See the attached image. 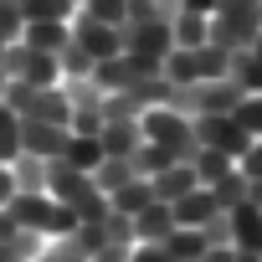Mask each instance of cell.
I'll list each match as a JSON object with an SVG mask.
<instances>
[{
    "label": "cell",
    "instance_id": "6da1fadb",
    "mask_svg": "<svg viewBox=\"0 0 262 262\" xmlns=\"http://www.w3.org/2000/svg\"><path fill=\"white\" fill-rule=\"evenodd\" d=\"M6 216L21 226V231H36V236H67L77 226L72 206L67 201H52L47 190H16L6 201Z\"/></svg>",
    "mask_w": 262,
    "mask_h": 262
},
{
    "label": "cell",
    "instance_id": "7a4b0ae2",
    "mask_svg": "<svg viewBox=\"0 0 262 262\" xmlns=\"http://www.w3.org/2000/svg\"><path fill=\"white\" fill-rule=\"evenodd\" d=\"M262 36V0H221V6L206 16V41L242 52Z\"/></svg>",
    "mask_w": 262,
    "mask_h": 262
},
{
    "label": "cell",
    "instance_id": "3957f363",
    "mask_svg": "<svg viewBox=\"0 0 262 262\" xmlns=\"http://www.w3.org/2000/svg\"><path fill=\"white\" fill-rule=\"evenodd\" d=\"M242 98H247V93H242L231 77H206V82H170L165 108H175V113H185V118H195V113H236Z\"/></svg>",
    "mask_w": 262,
    "mask_h": 262
},
{
    "label": "cell",
    "instance_id": "277c9868",
    "mask_svg": "<svg viewBox=\"0 0 262 262\" xmlns=\"http://www.w3.org/2000/svg\"><path fill=\"white\" fill-rule=\"evenodd\" d=\"M139 128H144V139H155L160 149H170V155H175V165H190V160L201 155L190 118H185V113H175V108H149V113L139 118Z\"/></svg>",
    "mask_w": 262,
    "mask_h": 262
},
{
    "label": "cell",
    "instance_id": "5b68a950",
    "mask_svg": "<svg viewBox=\"0 0 262 262\" xmlns=\"http://www.w3.org/2000/svg\"><path fill=\"white\" fill-rule=\"evenodd\" d=\"M231 72V52L216 47V41H201V47H175L165 57V77L170 82H206V77H226Z\"/></svg>",
    "mask_w": 262,
    "mask_h": 262
},
{
    "label": "cell",
    "instance_id": "8992f818",
    "mask_svg": "<svg viewBox=\"0 0 262 262\" xmlns=\"http://www.w3.org/2000/svg\"><path fill=\"white\" fill-rule=\"evenodd\" d=\"M149 77H165V62H155V57H139V52H118V57H103V62H93V82H98L103 93L134 88V82H149Z\"/></svg>",
    "mask_w": 262,
    "mask_h": 262
},
{
    "label": "cell",
    "instance_id": "52a82bcc",
    "mask_svg": "<svg viewBox=\"0 0 262 262\" xmlns=\"http://www.w3.org/2000/svg\"><path fill=\"white\" fill-rule=\"evenodd\" d=\"M190 128H195V144H201V149H221V155H231V160H242V155L252 149V134H247L231 113H195Z\"/></svg>",
    "mask_w": 262,
    "mask_h": 262
},
{
    "label": "cell",
    "instance_id": "ba28073f",
    "mask_svg": "<svg viewBox=\"0 0 262 262\" xmlns=\"http://www.w3.org/2000/svg\"><path fill=\"white\" fill-rule=\"evenodd\" d=\"M165 98H170V77L118 88V93H103V118H144L149 108H165Z\"/></svg>",
    "mask_w": 262,
    "mask_h": 262
},
{
    "label": "cell",
    "instance_id": "9c48e42d",
    "mask_svg": "<svg viewBox=\"0 0 262 262\" xmlns=\"http://www.w3.org/2000/svg\"><path fill=\"white\" fill-rule=\"evenodd\" d=\"M118 36H123V52H139V57H155V62H165V57L175 52V31H170V21L118 26Z\"/></svg>",
    "mask_w": 262,
    "mask_h": 262
},
{
    "label": "cell",
    "instance_id": "30bf717a",
    "mask_svg": "<svg viewBox=\"0 0 262 262\" xmlns=\"http://www.w3.org/2000/svg\"><path fill=\"white\" fill-rule=\"evenodd\" d=\"M72 41L93 57V62H103V57H118L123 52V36H118V26H108V21H93V16H82L77 11V21H72Z\"/></svg>",
    "mask_w": 262,
    "mask_h": 262
},
{
    "label": "cell",
    "instance_id": "8fae6325",
    "mask_svg": "<svg viewBox=\"0 0 262 262\" xmlns=\"http://www.w3.org/2000/svg\"><path fill=\"white\" fill-rule=\"evenodd\" d=\"M72 139V128L62 123H36V118H21V155H36V160H62Z\"/></svg>",
    "mask_w": 262,
    "mask_h": 262
},
{
    "label": "cell",
    "instance_id": "7c38bea8",
    "mask_svg": "<svg viewBox=\"0 0 262 262\" xmlns=\"http://www.w3.org/2000/svg\"><path fill=\"white\" fill-rule=\"evenodd\" d=\"M98 144H103V160H128L144 144V128H139V118H108Z\"/></svg>",
    "mask_w": 262,
    "mask_h": 262
},
{
    "label": "cell",
    "instance_id": "4fadbf2b",
    "mask_svg": "<svg viewBox=\"0 0 262 262\" xmlns=\"http://www.w3.org/2000/svg\"><path fill=\"white\" fill-rule=\"evenodd\" d=\"M231 247L236 252H262V206H252V201L231 206Z\"/></svg>",
    "mask_w": 262,
    "mask_h": 262
},
{
    "label": "cell",
    "instance_id": "5bb4252c",
    "mask_svg": "<svg viewBox=\"0 0 262 262\" xmlns=\"http://www.w3.org/2000/svg\"><path fill=\"white\" fill-rule=\"evenodd\" d=\"M21 41L57 57V52L72 41V21H26V26H21Z\"/></svg>",
    "mask_w": 262,
    "mask_h": 262
},
{
    "label": "cell",
    "instance_id": "9a60e30c",
    "mask_svg": "<svg viewBox=\"0 0 262 262\" xmlns=\"http://www.w3.org/2000/svg\"><path fill=\"white\" fill-rule=\"evenodd\" d=\"M88 185H93V175L72 170L67 160H47V195H52V201H72V195H82Z\"/></svg>",
    "mask_w": 262,
    "mask_h": 262
},
{
    "label": "cell",
    "instance_id": "2e32d148",
    "mask_svg": "<svg viewBox=\"0 0 262 262\" xmlns=\"http://www.w3.org/2000/svg\"><path fill=\"white\" fill-rule=\"evenodd\" d=\"M170 231H175V211H170L165 201H149V206L134 216V247H139V242H165Z\"/></svg>",
    "mask_w": 262,
    "mask_h": 262
},
{
    "label": "cell",
    "instance_id": "e0dca14e",
    "mask_svg": "<svg viewBox=\"0 0 262 262\" xmlns=\"http://www.w3.org/2000/svg\"><path fill=\"white\" fill-rule=\"evenodd\" d=\"M149 190H155V201L175 206L180 195H190V190H195V170H190V165H170V170H160V175L149 180Z\"/></svg>",
    "mask_w": 262,
    "mask_h": 262
},
{
    "label": "cell",
    "instance_id": "ac0fdd59",
    "mask_svg": "<svg viewBox=\"0 0 262 262\" xmlns=\"http://www.w3.org/2000/svg\"><path fill=\"white\" fill-rule=\"evenodd\" d=\"M170 211H175V226H206V221L216 216V201H211V190H206V185H195V190H190V195H180Z\"/></svg>",
    "mask_w": 262,
    "mask_h": 262
},
{
    "label": "cell",
    "instance_id": "d6986e66",
    "mask_svg": "<svg viewBox=\"0 0 262 262\" xmlns=\"http://www.w3.org/2000/svg\"><path fill=\"white\" fill-rule=\"evenodd\" d=\"M226 77H231V82H236L247 98H252V93H262V57H257L252 47L231 52V72H226Z\"/></svg>",
    "mask_w": 262,
    "mask_h": 262
},
{
    "label": "cell",
    "instance_id": "ffe728a7",
    "mask_svg": "<svg viewBox=\"0 0 262 262\" xmlns=\"http://www.w3.org/2000/svg\"><path fill=\"white\" fill-rule=\"evenodd\" d=\"M149 201H155V190H149V180H144V175H139V180H128V185H118V190L108 195V206H113L118 216H139Z\"/></svg>",
    "mask_w": 262,
    "mask_h": 262
},
{
    "label": "cell",
    "instance_id": "44dd1931",
    "mask_svg": "<svg viewBox=\"0 0 262 262\" xmlns=\"http://www.w3.org/2000/svg\"><path fill=\"white\" fill-rule=\"evenodd\" d=\"M62 160H67L72 170L93 175V170L103 165V144H98V139H88V134H72V139H67V149H62Z\"/></svg>",
    "mask_w": 262,
    "mask_h": 262
},
{
    "label": "cell",
    "instance_id": "7402d4cb",
    "mask_svg": "<svg viewBox=\"0 0 262 262\" xmlns=\"http://www.w3.org/2000/svg\"><path fill=\"white\" fill-rule=\"evenodd\" d=\"M170 257H180V262H195V257H206V236H201V226H175L165 242H160Z\"/></svg>",
    "mask_w": 262,
    "mask_h": 262
},
{
    "label": "cell",
    "instance_id": "603a6c76",
    "mask_svg": "<svg viewBox=\"0 0 262 262\" xmlns=\"http://www.w3.org/2000/svg\"><path fill=\"white\" fill-rule=\"evenodd\" d=\"M190 170H195V185H216L221 175H231V170H236V160H231V155H221V149H201V155L190 160Z\"/></svg>",
    "mask_w": 262,
    "mask_h": 262
},
{
    "label": "cell",
    "instance_id": "cb8c5ba5",
    "mask_svg": "<svg viewBox=\"0 0 262 262\" xmlns=\"http://www.w3.org/2000/svg\"><path fill=\"white\" fill-rule=\"evenodd\" d=\"M128 160H134V175H144V180H155L160 170H170V165H175V155H170V149H160L155 139H144Z\"/></svg>",
    "mask_w": 262,
    "mask_h": 262
},
{
    "label": "cell",
    "instance_id": "d4e9b609",
    "mask_svg": "<svg viewBox=\"0 0 262 262\" xmlns=\"http://www.w3.org/2000/svg\"><path fill=\"white\" fill-rule=\"evenodd\" d=\"M11 180H16V190H47V160L16 155L11 160Z\"/></svg>",
    "mask_w": 262,
    "mask_h": 262
},
{
    "label": "cell",
    "instance_id": "484cf974",
    "mask_svg": "<svg viewBox=\"0 0 262 262\" xmlns=\"http://www.w3.org/2000/svg\"><path fill=\"white\" fill-rule=\"evenodd\" d=\"M128 180H139V175H134V160H103V165L93 170V185H98L103 195H113V190L128 185Z\"/></svg>",
    "mask_w": 262,
    "mask_h": 262
},
{
    "label": "cell",
    "instance_id": "4316f807",
    "mask_svg": "<svg viewBox=\"0 0 262 262\" xmlns=\"http://www.w3.org/2000/svg\"><path fill=\"white\" fill-rule=\"evenodd\" d=\"M211 190V201H216V211H231V206H242L247 201V175L242 170H231V175H221L216 185H206Z\"/></svg>",
    "mask_w": 262,
    "mask_h": 262
},
{
    "label": "cell",
    "instance_id": "83f0119b",
    "mask_svg": "<svg viewBox=\"0 0 262 262\" xmlns=\"http://www.w3.org/2000/svg\"><path fill=\"white\" fill-rule=\"evenodd\" d=\"M77 0H21V16L26 21H72Z\"/></svg>",
    "mask_w": 262,
    "mask_h": 262
},
{
    "label": "cell",
    "instance_id": "f1b7e54d",
    "mask_svg": "<svg viewBox=\"0 0 262 262\" xmlns=\"http://www.w3.org/2000/svg\"><path fill=\"white\" fill-rule=\"evenodd\" d=\"M67 206H72V216H77V221H103V216L113 211V206H108V195H103L98 185H88V190H82V195H72Z\"/></svg>",
    "mask_w": 262,
    "mask_h": 262
},
{
    "label": "cell",
    "instance_id": "f546056e",
    "mask_svg": "<svg viewBox=\"0 0 262 262\" xmlns=\"http://www.w3.org/2000/svg\"><path fill=\"white\" fill-rule=\"evenodd\" d=\"M16 155H21V118L0 103V165H11Z\"/></svg>",
    "mask_w": 262,
    "mask_h": 262
},
{
    "label": "cell",
    "instance_id": "4dcf8cb0",
    "mask_svg": "<svg viewBox=\"0 0 262 262\" xmlns=\"http://www.w3.org/2000/svg\"><path fill=\"white\" fill-rule=\"evenodd\" d=\"M170 31H175V47H201V41H206V16L180 11V16L170 21Z\"/></svg>",
    "mask_w": 262,
    "mask_h": 262
},
{
    "label": "cell",
    "instance_id": "1f68e13d",
    "mask_svg": "<svg viewBox=\"0 0 262 262\" xmlns=\"http://www.w3.org/2000/svg\"><path fill=\"white\" fill-rule=\"evenodd\" d=\"M57 67H62V77H93V57H88L77 41H67V47L57 52Z\"/></svg>",
    "mask_w": 262,
    "mask_h": 262
},
{
    "label": "cell",
    "instance_id": "d6a6232c",
    "mask_svg": "<svg viewBox=\"0 0 262 262\" xmlns=\"http://www.w3.org/2000/svg\"><path fill=\"white\" fill-rule=\"evenodd\" d=\"M103 123H108V118H103V103H88V108H72V123H67V128H72V134L98 139V134H103Z\"/></svg>",
    "mask_w": 262,
    "mask_h": 262
},
{
    "label": "cell",
    "instance_id": "836d02e7",
    "mask_svg": "<svg viewBox=\"0 0 262 262\" xmlns=\"http://www.w3.org/2000/svg\"><path fill=\"white\" fill-rule=\"evenodd\" d=\"M231 118H236V123L247 128V134H252V139H262V93H252V98H242Z\"/></svg>",
    "mask_w": 262,
    "mask_h": 262
},
{
    "label": "cell",
    "instance_id": "e575fe53",
    "mask_svg": "<svg viewBox=\"0 0 262 262\" xmlns=\"http://www.w3.org/2000/svg\"><path fill=\"white\" fill-rule=\"evenodd\" d=\"M123 6H128V0H82V16L108 21V26H123Z\"/></svg>",
    "mask_w": 262,
    "mask_h": 262
},
{
    "label": "cell",
    "instance_id": "d590c367",
    "mask_svg": "<svg viewBox=\"0 0 262 262\" xmlns=\"http://www.w3.org/2000/svg\"><path fill=\"white\" fill-rule=\"evenodd\" d=\"M201 236H206V247H231V211H216L201 226Z\"/></svg>",
    "mask_w": 262,
    "mask_h": 262
},
{
    "label": "cell",
    "instance_id": "8d00e7d4",
    "mask_svg": "<svg viewBox=\"0 0 262 262\" xmlns=\"http://www.w3.org/2000/svg\"><path fill=\"white\" fill-rule=\"evenodd\" d=\"M139 21H160L155 0H128V6H123V26H139Z\"/></svg>",
    "mask_w": 262,
    "mask_h": 262
},
{
    "label": "cell",
    "instance_id": "74e56055",
    "mask_svg": "<svg viewBox=\"0 0 262 262\" xmlns=\"http://www.w3.org/2000/svg\"><path fill=\"white\" fill-rule=\"evenodd\" d=\"M236 170H242L247 180H262V139H252V149L236 160Z\"/></svg>",
    "mask_w": 262,
    "mask_h": 262
},
{
    "label": "cell",
    "instance_id": "f35d334b",
    "mask_svg": "<svg viewBox=\"0 0 262 262\" xmlns=\"http://www.w3.org/2000/svg\"><path fill=\"white\" fill-rule=\"evenodd\" d=\"M31 262H88V257H77V252H72L67 242H57V247H41V252H36Z\"/></svg>",
    "mask_w": 262,
    "mask_h": 262
},
{
    "label": "cell",
    "instance_id": "ab89813d",
    "mask_svg": "<svg viewBox=\"0 0 262 262\" xmlns=\"http://www.w3.org/2000/svg\"><path fill=\"white\" fill-rule=\"evenodd\" d=\"M128 262H170V252H165L160 242H139L134 252H128Z\"/></svg>",
    "mask_w": 262,
    "mask_h": 262
},
{
    "label": "cell",
    "instance_id": "60d3db41",
    "mask_svg": "<svg viewBox=\"0 0 262 262\" xmlns=\"http://www.w3.org/2000/svg\"><path fill=\"white\" fill-rule=\"evenodd\" d=\"M128 252H134L128 242H108L103 252H93V262H128Z\"/></svg>",
    "mask_w": 262,
    "mask_h": 262
},
{
    "label": "cell",
    "instance_id": "b9f144b4",
    "mask_svg": "<svg viewBox=\"0 0 262 262\" xmlns=\"http://www.w3.org/2000/svg\"><path fill=\"white\" fill-rule=\"evenodd\" d=\"M16 195V180H11V165H0V211H6V201Z\"/></svg>",
    "mask_w": 262,
    "mask_h": 262
},
{
    "label": "cell",
    "instance_id": "7bdbcfd3",
    "mask_svg": "<svg viewBox=\"0 0 262 262\" xmlns=\"http://www.w3.org/2000/svg\"><path fill=\"white\" fill-rule=\"evenodd\" d=\"M221 6V0H180V11H190V16H211Z\"/></svg>",
    "mask_w": 262,
    "mask_h": 262
},
{
    "label": "cell",
    "instance_id": "ee69618b",
    "mask_svg": "<svg viewBox=\"0 0 262 262\" xmlns=\"http://www.w3.org/2000/svg\"><path fill=\"white\" fill-rule=\"evenodd\" d=\"M201 262H236V247H206Z\"/></svg>",
    "mask_w": 262,
    "mask_h": 262
},
{
    "label": "cell",
    "instance_id": "f6af8a7d",
    "mask_svg": "<svg viewBox=\"0 0 262 262\" xmlns=\"http://www.w3.org/2000/svg\"><path fill=\"white\" fill-rule=\"evenodd\" d=\"M155 11H160V21H175L180 16V0H155Z\"/></svg>",
    "mask_w": 262,
    "mask_h": 262
},
{
    "label": "cell",
    "instance_id": "bcb514c9",
    "mask_svg": "<svg viewBox=\"0 0 262 262\" xmlns=\"http://www.w3.org/2000/svg\"><path fill=\"white\" fill-rule=\"evenodd\" d=\"M236 262H262V252H236Z\"/></svg>",
    "mask_w": 262,
    "mask_h": 262
},
{
    "label": "cell",
    "instance_id": "7dc6e473",
    "mask_svg": "<svg viewBox=\"0 0 262 262\" xmlns=\"http://www.w3.org/2000/svg\"><path fill=\"white\" fill-rule=\"evenodd\" d=\"M6 88H11V77H6V67H0V98H6Z\"/></svg>",
    "mask_w": 262,
    "mask_h": 262
},
{
    "label": "cell",
    "instance_id": "c3c4849f",
    "mask_svg": "<svg viewBox=\"0 0 262 262\" xmlns=\"http://www.w3.org/2000/svg\"><path fill=\"white\" fill-rule=\"evenodd\" d=\"M252 52H257V57H262V36H257V41H252Z\"/></svg>",
    "mask_w": 262,
    "mask_h": 262
},
{
    "label": "cell",
    "instance_id": "681fc988",
    "mask_svg": "<svg viewBox=\"0 0 262 262\" xmlns=\"http://www.w3.org/2000/svg\"><path fill=\"white\" fill-rule=\"evenodd\" d=\"M0 52H6V36H0Z\"/></svg>",
    "mask_w": 262,
    "mask_h": 262
}]
</instances>
